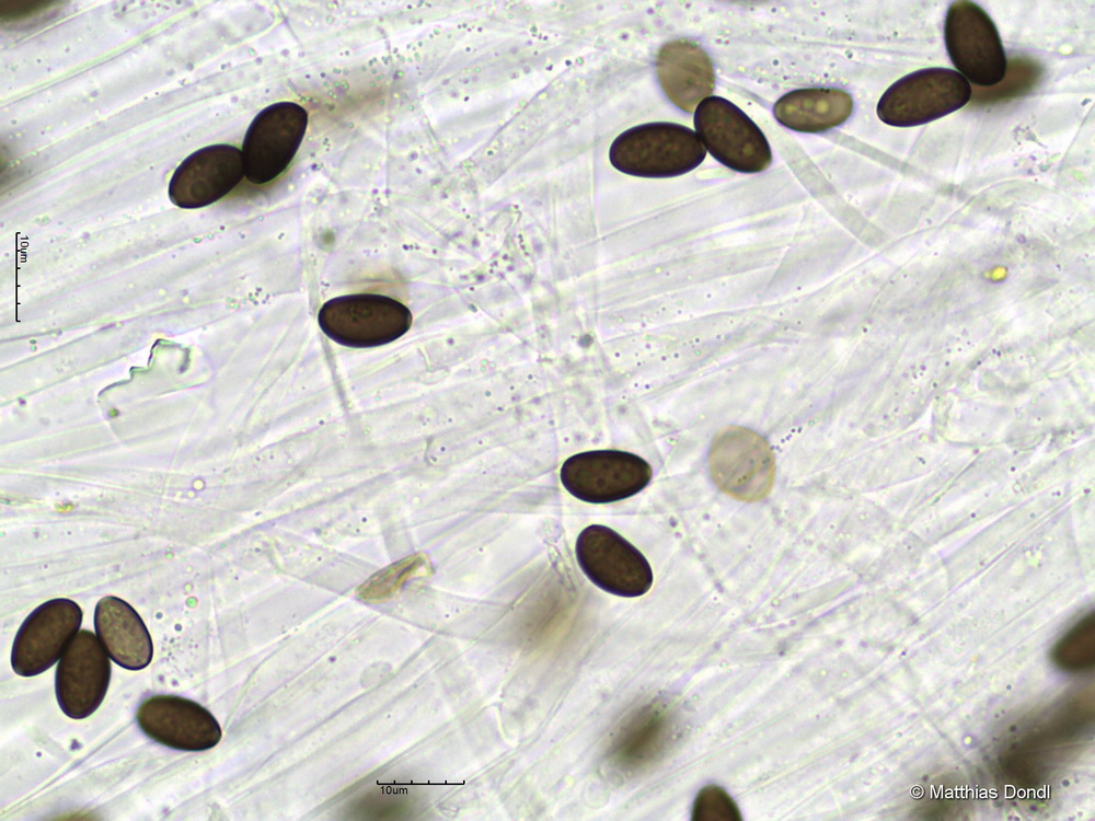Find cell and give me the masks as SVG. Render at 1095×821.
Returning a JSON list of instances; mask_svg holds the SVG:
<instances>
[{
	"label": "cell",
	"mask_w": 1095,
	"mask_h": 821,
	"mask_svg": "<svg viewBox=\"0 0 1095 821\" xmlns=\"http://www.w3.org/2000/svg\"><path fill=\"white\" fill-rule=\"evenodd\" d=\"M245 177L242 152L227 143L200 148L173 172L169 198L183 209L209 206L228 195Z\"/></svg>",
	"instance_id": "obj_12"
},
{
	"label": "cell",
	"mask_w": 1095,
	"mask_h": 821,
	"mask_svg": "<svg viewBox=\"0 0 1095 821\" xmlns=\"http://www.w3.org/2000/svg\"><path fill=\"white\" fill-rule=\"evenodd\" d=\"M308 119L307 109L289 101L258 112L246 129L241 149L245 178L255 185L277 178L297 154Z\"/></svg>",
	"instance_id": "obj_6"
},
{
	"label": "cell",
	"mask_w": 1095,
	"mask_h": 821,
	"mask_svg": "<svg viewBox=\"0 0 1095 821\" xmlns=\"http://www.w3.org/2000/svg\"><path fill=\"white\" fill-rule=\"evenodd\" d=\"M82 615L81 608L65 598L48 600L32 611L13 640V671L34 677L53 667L78 634Z\"/></svg>",
	"instance_id": "obj_9"
},
{
	"label": "cell",
	"mask_w": 1095,
	"mask_h": 821,
	"mask_svg": "<svg viewBox=\"0 0 1095 821\" xmlns=\"http://www.w3.org/2000/svg\"><path fill=\"white\" fill-rule=\"evenodd\" d=\"M142 732L171 749L200 752L214 748L222 731L215 716L186 697L157 694L142 701L136 713Z\"/></svg>",
	"instance_id": "obj_11"
},
{
	"label": "cell",
	"mask_w": 1095,
	"mask_h": 821,
	"mask_svg": "<svg viewBox=\"0 0 1095 821\" xmlns=\"http://www.w3.org/2000/svg\"><path fill=\"white\" fill-rule=\"evenodd\" d=\"M418 566V557H405L376 574L362 588L365 598H381L403 583Z\"/></svg>",
	"instance_id": "obj_18"
},
{
	"label": "cell",
	"mask_w": 1095,
	"mask_h": 821,
	"mask_svg": "<svg viewBox=\"0 0 1095 821\" xmlns=\"http://www.w3.org/2000/svg\"><path fill=\"white\" fill-rule=\"evenodd\" d=\"M853 112L849 92L838 88H806L781 96L773 107L777 122L799 132H822L843 124Z\"/></svg>",
	"instance_id": "obj_15"
},
{
	"label": "cell",
	"mask_w": 1095,
	"mask_h": 821,
	"mask_svg": "<svg viewBox=\"0 0 1095 821\" xmlns=\"http://www.w3.org/2000/svg\"><path fill=\"white\" fill-rule=\"evenodd\" d=\"M108 657L95 634L78 632L56 669V697L65 715L83 719L100 707L111 681Z\"/></svg>",
	"instance_id": "obj_10"
},
{
	"label": "cell",
	"mask_w": 1095,
	"mask_h": 821,
	"mask_svg": "<svg viewBox=\"0 0 1095 821\" xmlns=\"http://www.w3.org/2000/svg\"><path fill=\"white\" fill-rule=\"evenodd\" d=\"M565 489L589 504H609L643 490L653 477L643 458L620 450H593L565 460L560 472Z\"/></svg>",
	"instance_id": "obj_8"
},
{
	"label": "cell",
	"mask_w": 1095,
	"mask_h": 821,
	"mask_svg": "<svg viewBox=\"0 0 1095 821\" xmlns=\"http://www.w3.org/2000/svg\"><path fill=\"white\" fill-rule=\"evenodd\" d=\"M406 305L377 293H355L326 301L318 314L322 332L335 343L351 348L390 344L412 326Z\"/></svg>",
	"instance_id": "obj_3"
},
{
	"label": "cell",
	"mask_w": 1095,
	"mask_h": 821,
	"mask_svg": "<svg viewBox=\"0 0 1095 821\" xmlns=\"http://www.w3.org/2000/svg\"><path fill=\"white\" fill-rule=\"evenodd\" d=\"M706 149L687 126L656 122L632 127L611 143L609 159L619 171L641 177H673L698 167Z\"/></svg>",
	"instance_id": "obj_1"
},
{
	"label": "cell",
	"mask_w": 1095,
	"mask_h": 821,
	"mask_svg": "<svg viewBox=\"0 0 1095 821\" xmlns=\"http://www.w3.org/2000/svg\"><path fill=\"white\" fill-rule=\"evenodd\" d=\"M575 552L583 573L606 592L634 598L645 594L653 585V570L646 557L606 525L585 528L577 537Z\"/></svg>",
	"instance_id": "obj_7"
},
{
	"label": "cell",
	"mask_w": 1095,
	"mask_h": 821,
	"mask_svg": "<svg viewBox=\"0 0 1095 821\" xmlns=\"http://www.w3.org/2000/svg\"><path fill=\"white\" fill-rule=\"evenodd\" d=\"M694 127L711 155L730 170L759 173L772 162L771 147L762 130L724 97L704 99L694 113Z\"/></svg>",
	"instance_id": "obj_5"
},
{
	"label": "cell",
	"mask_w": 1095,
	"mask_h": 821,
	"mask_svg": "<svg viewBox=\"0 0 1095 821\" xmlns=\"http://www.w3.org/2000/svg\"><path fill=\"white\" fill-rule=\"evenodd\" d=\"M96 636L107 655L128 670L146 668L153 656V645L140 615L126 601L114 595L102 598L95 606Z\"/></svg>",
	"instance_id": "obj_14"
},
{
	"label": "cell",
	"mask_w": 1095,
	"mask_h": 821,
	"mask_svg": "<svg viewBox=\"0 0 1095 821\" xmlns=\"http://www.w3.org/2000/svg\"><path fill=\"white\" fill-rule=\"evenodd\" d=\"M944 42L952 63L968 82L992 88L1004 79L1007 58L1000 33L976 2L959 0L949 5Z\"/></svg>",
	"instance_id": "obj_4"
},
{
	"label": "cell",
	"mask_w": 1095,
	"mask_h": 821,
	"mask_svg": "<svg viewBox=\"0 0 1095 821\" xmlns=\"http://www.w3.org/2000/svg\"><path fill=\"white\" fill-rule=\"evenodd\" d=\"M1044 76V67L1027 56H1016L1007 61L1004 79L992 88H977L971 94L973 106H990L1010 102L1031 92Z\"/></svg>",
	"instance_id": "obj_16"
},
{
	"label": "cell",
	"mask_w": 1095,
	"mask_h": 821,
	"mask_svg": "<svg viewBox=\"0 0 1095 821\" xmlns=\"http://www.w3.org/2000/svg\"><path fill=\"white\" fill-rule=\"evenodd\" d=\"M656 72L667 97L688 113H692L715 88L710 56L699 44L685 38L668 42L659 49Z\"/></svg>",
	"instance_id": "obj_13"
},
{
	"label": "cell",
	"mask_w": 1095,
	"mask_h": 821,
	"mask_svg": "<svg viewBox=\"0 0 1095 821\" xmlns=\"http://www.w3.org/2000/svg\"><path fill=\"white\" fill-rule=\"evenodd\" d=\"M972 88L958 71L930 67L892 83L880 96L877 116L894 127L921 126L964 107Z\"/></svg>",
	"instance_id": "obj_2"
},
{
	"label": "cell",
	"mask_w": 1095,
	"mask_h": 821,
	"mask_svg": "<svg viewBox=\"0 0 1095 821\" xmlns=\"http://www.w3.org/2000/svg\"><path fill=\"white\" fill-rule=\"evenodd\" d=\"M694 821H739L740 811L731 797L717 785L703 787L693 803Z\"/></svg>",
	"instance_id": "obj_17"
}]
</instances>
